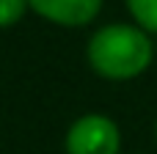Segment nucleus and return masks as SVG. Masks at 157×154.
I'll return each mask as SVG.
<instances>
[{
	"mask_svg": "<svg viewBox=\"0 0 157 154\" xmlns=\"http://www.w3.org/2000/svg\"><path fill=\"white\" fill-rule=\"evenodd\" d=\"M28 8H30L28 0H0V28L17 25V22L25 17Z\"/></svg>",
	"mask_w": 157,
	"mask_h": 154,
	"instance_id": "39448f33",
	"label": "nucleus"
},
{
	"mask_svg": "<svg viewBox=\"0 0 157 154\" xmlns=\"http://www.w3.org/2000/svg\"><path fill=\"white\" fill-rule=\"evenodd\" d=\"M155 135H157V124H155Z\"/></svg>",
	"mask_w": 157,
	"mask_h": 154,
	"instance_id": "423d86ee",
	"label": "nucleus"
},
{
	"mask_svg": "<svg viewBox=\"0 0 157 154\" xmlns=\"http://www.w3.org/2000/svg\"><path fill=\"white\" fill-rule=\"evenodd\" d=\"M28 3L41 19L63 28H80L94 22L102 8V0H28Z\"/></svg>",
	"mask_w": 157,
	"mask_h": 154,
	"instance_id": "7ed1b4c3",
	"label": "nucleus"
},
{
	"mask_svg": "<svg viewBox=\"0 0 157 154\" xmlns=\"http://www.w3.org/2000/svg\"><path fill=\"white\" fill-rule=\"evenodd\" d=\"M66 154H119V124L102 113H86L66 130Z\"/></svg>",
	"mask_w": 157,
	"mask_h": 154,
	"instance_id": "f03ea898",
	"label": "nucleus"
},
{
	"mask_svg": "<svg viewBox=\"0 0 157 154\" xmlns=\"http://www.w3.org/2000/svg\"><path fill=\"white\" fill-rule=\"evenodd\" d=\"M124 3L138 28H144L146 33H157V0H124Z\"/></svg>",
	"mask_w": 157,
	"mask_h": 154,
	"instance_id": "20e7f679",
	"label": "nucleus"
},
{
	"mask_svg": "<svg viewBox=\"0 0 157 154\" xmlns=\"http://www.w3.org/2000/svg\"><path fill=\"white\" fill-rule=\"evenodd\" d=\"M88 66L105 77V80H132L144 74L155 58L152 39L144 28L127 25V22H113L102 25L86 47Z\"/></svg>",
	"mask_w": 157,
	"mask_h": 154,
	"instance_id": "f257e3e1",
	"label": "nucleus"
}]
</instances>
